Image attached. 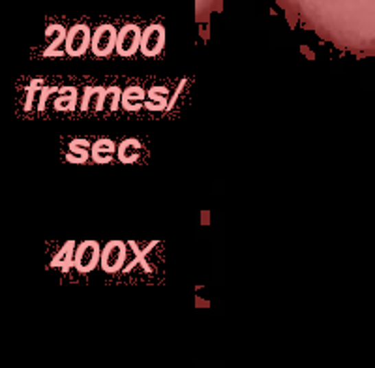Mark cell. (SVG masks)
<instances>
[{
    "mask_svg": "<svg viewBox=\"0 0 375 368\" xmlns=\"http://www.w3.org/2000/svg\"><path fill=\"white\" fill-rule=\"evenodd\" d=\"M146 92L133 85V87H126L124 92H122V109L128 113H137L145 107Z\"/></svg>",
    "mask_w": 375,
    "mask_h": 368,
    "instance_id": "30bf717a",
    "label": "cell"
},
{
    "mask_svg": "<svg viewBox=\"0 0 375 368\" xmlns=\"http://www.w3.org/2000/svg\"><path fill=\"white\" fill-rule=\"evenodd\" d=\"M56 92H60V87H49V85H45L42 91H40V98H38V111L42 113L45 111V105H47L49 102V96L51 94H56Z\"/></svg>",
    "mask_w": 375,
    "mask_h": 368,
    "instance_id": "d6986e66",
    "label": "cell"
},
{
    "mask_svg": "<svg viewBox=\"0 0 375 368\" xmlns=\"http://www.w3.org/2000/svg\"><path fill=\"white\" fill-rule=\"evenodd\" d=\"M89 147L92 149L89 139H73V141H70V153L66 154V160L70 164H87L89 158H91Z\"/></svg>",
    "mask_w": 375,
    "mask_h": 368,
    "instance_id": "2e32d148",
    "label": "cell"
},
{
    "mask_svg": "<svg viewBox=\"0 0 375 368\" xmlns=\"http://www.w3.org/2000/svg\"><path fill=\"white\" fill-rule=\"evenodd\" d=\"M122 92L120 91V87H109L107 89V102H109V109L113 113H117L120 109V105H122Z\"/></svg>",
    "mask_w": 375,
    "mask_h": 368,
    "instance_id": "ac0fdd59",
    "label": "cell"
},
{
    "mask_svg": "<svg viewBox=\"0 0 375 368\" xmlns=\"http://www.w3.org/2000/svg\"><path fill=\"white\" fill-rule=\"evenodd\" d=\"M76 252H77L76 243H73V241H68L60 250L56 252V256L53 257V261H51V267L60 269L62 272H68L71 271V269H76Z\"/></svg>",
    "mask_w": 375,
    "mask_h": 368,
    "instance_id": "8fae6325",
    "label": "cell"
},
{
    "mask_svg": "<svg viewBox=\"0 0 375 368\" xmlns=\"http://www.w3.org/2000/svg\"><path fill=\"white\" fill-rule=\"evenodd\" d=\"M143 145H141L139 139L135 138H128L124 139L120 145H118V160L122 162V164H135V162L139 160V153Z\"/></svg>",
    "mask_w": 375,
    "mask_h": 368,
    "instance_id": "5bb4252c",
    "label": "cell"
},
{
    "mask_svg": "<svg viewBox=\"0 0 375 368\" xmlns=\"http://www.w3.org/2000/svg\"><path fill=\"white\" fill-rule=\"evenodd\" d=\"M141 40H143V30L135 23H128L118 30L117 53L120 56H133L141 51Z\"/></svg>",
    "mask_w": 375,
    "mask_h": 368,
    "instance_id": "5b68a950",
    "label": "cell"
},
{
    "mask_svg": "<svg viewBox=\"0 0 375 368\" xmlns=\"http://www.w3.org/2000/svg\"><path fill=\"white\" fill-rule=\"evenodd\" d=\"M156 244H158V241H152V243L146 244V248H141L139 244L135 243V241H130V243H128V248H132L133 256H135V257H133L132 263L128 265V267H124V271H122V272L133 271L135 267H143V271H146V272L150 271V265L146 263L145 256H146V254H148V252L152 250Z\"/></svg>",
    "mask_w": 375,
    "mask_h": 368,
    "instance_id": "9a60e30c",
    "label": "cell"
},
{
    "mask_svg": "<svg viewBox=\"0 0 375 368\" xmlns=\"http://www.w3.org/2000/svg\"><path fill=\"white\" fill-rule=\"evenodd\" d=\"M43 87H45L43 79H32V81H30V85H28L27 89V98H25V113L32 111V107H34V104L38 102V100H36V94H38V91H42Z\"/></svg>",
    "mask_w": 375,
    "mask_h": 368,
    "instance_id": "e0dca14e",
    "label": "cell"
},
{
    "mask_svg": "<svg viewBox=\"0 0 375 368\" xmlns=\"http://www.w3.org/2000/svg\"><path fill=\"white\" fill-rule=\"evenodd\" d=\"M102 263V248L96 241H83L77 244L76 252V271L77 272H92L98 265Z\"/></svg>",
    "mask_w": 375,
    "mask_h": 368,
    "instance_id": "3957f363",
    "label": "cell"
},
{
    "mask_svg": "<svg viewBox=\"0 0 375 368\" xmlns=\"http://www.w3.org/2000/svg\"><path fill=\"white\" fill-rule=\"evenodd\" d=\"M169 89L167 87H150L146 91L145 107L148 111H167L169 109Z\"/></svg>",
    "mask_w": 375,
    "mask_h": 368,
    "instance_id": "7c38bea8",
    "label": "cell"
},
{
    "mask_svg": "<svg viewBox=\"0 0 375 368\" xmlns=\"http://www.w3.org/2000/svg\"><path fill=\"white\" fill-rule=\"evenodd\" d=\"M166 47V27L156 23L143 30L141 40V53L143 56H158Z\"/></svg>",
    "mask_w": 375,
    "mask_h": 368,
    "instance_id": "8992f818",
    "label": "cell"
},
{
    "mask_svg": "<svg viewBox=\"0 0 375 368\" xmlns=\"http://www.w3.org/2000/svg\"><path fill=\"white\" fill-rule=\"evenodd\" d=\"M118 30L113 25H102L92 34L91 51L94 56H109L113 51H117Z\"/></svg>",
    "mask_w": 375,
    "mask_h": 368,
    "instance_id": "277c9868",
    "label": "cell"
},
{
    "mask_svg": "<svg viewBox=\"0 0 375 368\" xmlns=\"http://www.w3.org/2000/svg\"><path fill=\"white\" fill-rule=\"evenodd\" d=\"M126 257H128V243L115 239V241H109L105 244V248H102L100 267L104 269V272H109V274L124 271Z\"/></svg>",
    "mask_w": 375,
    "mask_h": 368,
    "instance_id": "6da1fadb",
    "label": "cell"
},
{
    "mask_svg": "<svg viewBox=\"0 0 375 368\" xmlns=\"http://www.w3.org/2000/svg\"><path fill=\"white\" fill-rule=\"evenodd\" d=\"M92 34L89 25H76L68 30L64 51L68 56H83L92 45Z\"/></svg>",
    "mask_w": 375,
    "mask_h": 368,
    "instance_id": "7a4b0ae2",
    "label": "cell"
},
{
    "mask_svg": "<svg viewBox=\"0 0 375 368\" xmlns=\"http://www.w3.org/2000/svg\"><path fill=\"white\" fill-rule=\"evenodd\" d=\"M77 89L76 87H60V92H58V96L55 100V109L56 111H64V113H71L76 111L77 105L79 104V100H77Z\"/></svg>",
    "mask_w": 375,
    "mask_h": 368,
    "instance_id": "4fadbf2b",
    "label": "cell"
},
{
    "mask_svg": "<svg viewBox=\"0 0 375 368\" xmlns=\"http://www.w3.org/2000/svg\"><path fill=\"white\" fill-rule=\"evenodd\" d=\"M118 151V145L113 139L102 138L92 143L91 149V160L94 164H111L113 156Z\"/></svg>",
    "mask_w": 375,
    "mask_h": 368,
    "instance_id": "ba28073f",
    "label": "cell"
},
{
    "mask_svg": "<svg viewBox=\"0 0 375 368\" xmlns=\"http://www.w3.org/2000/svg\"><path fill=\"white\" fill-rule=\"evenodd\" d=\"M186 83H188V79H182L181 83L177 85V89H174L173 96H171V100H169V109H167V111H171V109H173L174 104H177V100H179V96H181L182 91H184V87H186Z\"/></svg>",
    "mask_w": 375,
    "mask_h": 368,
    "instance_id": "ffe728a7",
    "label": "cell"
},
{
    "mask_svg": "<svg viewBox=\"0 0 375 368\" xmlns=\"http://www.w3.org/2000/svg\"><path fill=\"white\" fill-rule=\"evenodd\" d=\"M45 38H49L51 42L43 51V56L47 58H56V56H64L66 51H64L60 45H66V38H68V30L62 25H49L47 30H45Z\"/></svg>",
    "mask_w": 375,
    "mask_h": 368,
    "instance_id": "52a82bcc",
    "label": "cell"
},
{
    "mask_svg": "<svg viewBox=\"0 0 375 368\" xmlns=\"http://www.w3.org/2000/svg\"><path fill=\"white\" fill-rule=\"evenodd\" d=\"M105 102H107V89L105 87H84L83 100H81V105L79 109L83 113L89 111L91 104L94 105V111H104Z\"/></svg>",
    "mask_w": 375,
    "mask_h": 368,
    "instance_id": "9c48e42d",
    "label": "cell"
}]
</instances>
